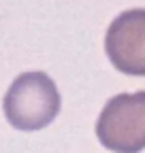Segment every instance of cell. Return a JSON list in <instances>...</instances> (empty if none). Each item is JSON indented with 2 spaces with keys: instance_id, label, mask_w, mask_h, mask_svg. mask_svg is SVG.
<instances>
[{
  "instance_id": "3957f363",
  "label": "cell",
  "mask_w": 145,
  "mask_h": 153,
  "mask_svg": "<svg viewBox=\"0 0 145 153\" xmlns=\"http://www.w3.org/2000/svg\"><path fill=\"white\" fill-rule=\"evenodd\" d=\"M105 51L120 72L145 76V9L122 11L109 24Z\"/></svg>"
},
{
  "instance_id": "6da1fadb",
  "label": "cell",
  "mask_w": 145,
  "mask_h": 153,
  "mask_svg": "<svg viewBox=\"0 0 145 153\" xmlns=\"http://www.w3.org/2000/svg\"><path fill=\"white\" fill-rule=\"evenodd\" d=\"M60 106L62 98L58 85L43 70L17 74L2 100L7 121L22 132H36L47 128L58 117Z\"/></svg>"
},
{
  "instance_id": "7a4b0ae2",
  "label": "cell",
  "mask_w": 145,
  "mask_h": 153,
  "mask_svg": "<svg viewBox=\"0 0 145 153\" xmlns=\"http://www.w3.org/2000/svg\"><path fill=\"white\" fill-rule=\"evenodd\" d=\"M96 136L113 153H141L145 149V89L109 98L98 115Z\"/></svg>"
}]
</instances>
